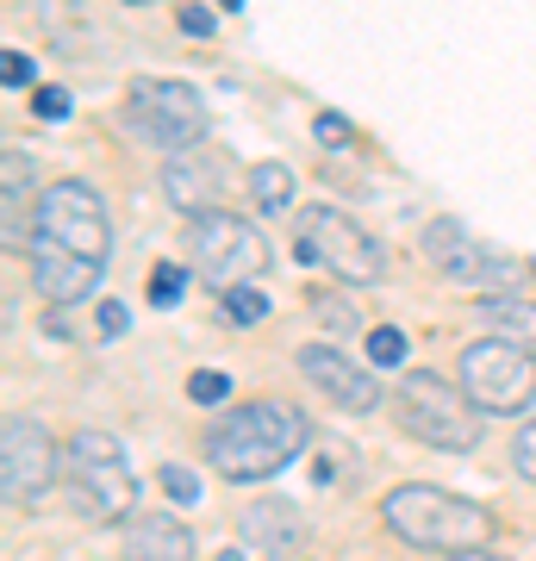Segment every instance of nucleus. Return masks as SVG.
Returning a JSON list of instances; mask_svg holds the SVG:
<instances>
[{
    "label": "nucleus",
    "mask_w": 536,
    "mask_h": 561,
    "mask_svg": "<svg viewBox=\"0 0 536 561\" xmlns=\"http://www.w3.org/2000/svg\"><path fill=\"white\" fill-rule=\"evenodd\" d=\"M32 294L44 306L88 300L113 262V219L88 181H50L32 206Z\"/></svg>",
    "instance_id": "nucleus-1"
},
{
    "label": "nucleus",
    "mask_w": 536,
    "mask_h": 561,
    "mask_svg": "<svg viewBox=\"0 0 536 561\" xmlns=\"http://www.w3.org/2000/svg\"><path fill=\"white\" fill-rule=\"evenodd\" d=\"M306 443H312V424H306V412L294 400H243L225 419L206 424L199 449H206V461L219 468L225 481L250 486V481L281 474Z\"/></svg>",
    "instance_id": "nucleus-2"
},
{
    "label": "nucleus",
    "mask_w": 536,
    "mask_h": 561,
    "mask_svg": "<svg viewBox=\"0 0 536 561\" xmlns=\"http://www.w3.org/2000/svg\"><path fill=\"white\" fill-rule=\"evenodd\" d=\"M380 524H387L399 542L431 549V556H480V549L493 542L487 505L461 500L449 486H424V481L394 486V493L380 500Z\"/></svg>",
    "instance_id": "nucleus-3"
},
{
    "label": "nucleus",
    "mask_w": 536,
    "mask_h": 561,
    "mask_svg": "<svg viewBox=\"0 0 536 561\" xmlns=\"http://www.w3.org/2000/svg\"><path fill=\"white\" fill-rule=\"evenodd\" d=\"M387 412H394V424L412 443H424V449H443V456H475L480 449V419H487V412L468 400L461 381L406 368L394 381V393H387Z\"/></svg>",
    "instance_id": "nucleus-4"
},
{
    "label": "nucleus",
    "mask_w": 536,
    "mask_h": 561,
    "mask_svg": "<svg viewBox=\"0 0 536 561\" xmlns=\"http://www.w3.org/2000/svg\"><path fill=\"white\" fill-rule=\"evenodd\" d=\"M62 493H69V512L81 524H119L132 518L138 505V486H132V456L113 431H76V443L62 449Z\"/></svg>",
    "instance_id": "nucleus-5"
},
{
    "label": "nucleus",
    "mask_w": 536,
    "mask_h": 561,
    "mask_svg": "<svg viewBox=\"0 0 536 561\" xmlns=\"http://www.w3.org/2000/svg\"><path fill=\"white\" fill-rule=\"evenodd\" d=\"M294 256L306 268H324L343 287H375L387 275V250L380 238H368L350 213L338 206H299L294 213Z\"/></svg>",
    "instance_id": "nucleus-6"
},
{
    "label": "nucleus",
    "mask_w": 536,
    "mask_h": 561,
    "mask_svg": "<svg viewBox=\"0 0 536 561\" xmlns=\"http://www.w3.org/2000/svg\"><path fill=\"white\" fill-rule=\"evenodd\" d=\"M456 381L468 387V400H475L487 419H517V412L536 400V343L512 337V331L475 337L456 362Z\"/></svg>",
    "instance_id": "nucleus-7"
},
{
    "label": "nucleus",
    "mask_w": 536,
    "mask_h": 561,
    "mask_svg": "<svg viewBox=\"0 0 536 561\" xmlns=\"http://www.w3.org/2000/svg\"><path fill=\"white\" fill-rule=\"evenodd\" d=\"M187 262H194V275L225 294V287H238V280H256L269 268V238H262L256 225L243 219V213H199L187 219Z\"/></svg>",
    "instance_id": "nucleus-8"
},
{
    "label": "nucleus",
    "mask_w": 536,
    "mask_h": 561,
    "mask_svg": "<svg viewBox=\"0 0 536 561\" xmlns=\"http://www.w3.org/2000/svg\"><path fill=\"white\" fill-rule=\"evenodd\" d=\"M125 125L169 157V150H187V144L206 138V125L213 119H206V101H199L187 81L138 76L132 88H125Z\"/></svg>",
    "instance_id": "nucleus-9"
},
{
    "label": "nucleus",
    "mask_w": 536,
    "mask_h": 561,
    "mask_svg": "<svg viewBox=\"0 0 536 561\" xmlns=\"http://www.w3.org/2000/svg\"><path fill=\"white\" fill-rule=\"evenodd\" d=\"M50 481H57L50 431L38 419H25V412H7V424H0V500L13 512H32L50 493Z\"/></svg>",
    "instance_id": "nucleus-10"
},
{
    "label": "nucleus",
    "mask_w": 536,
    "mask_h": 561,
    "mask_svg": "<svg viewBox=\"0 0 536 561\" xmlns=\"http://www.w3.org/2000/svg\"><path fill=\"white\" fill-rule=\"evenodd\" d=\"M231 175H238V162L225 157V150L187 144V150H169V162H162V194H169V206H175L181 219H199V213L225 206Z\"/></svg>",
    "instance_id": "nucleus-11"
},
{
    "label": "nucleus",
    "mask_w": 536,
    "mask_h": 561,
    "mask_svg": "<svg viewBox=\"0 0 536 561\" xmlns=\"http://www.w3.org/2000/svg\"><path fill=\"white\" fill-rule=\"evenodd\" d=\"M299 375H306V387L312 393H324V405H343V412H375V405H387V393H380V368H362V362H350L338 350V343H306L299 350Z\"/></svg>",
    "instance_id": "nucleus-12"
},
{
    "label": "nucleus",
    "mask_w": 536,
    "mask_h": 561,
    "mask_svg": "<svg viewBox=\"0 0 536 561\" xmlns=\"http://www.w3.org/2000/svg\"><path fill=\"white\" fill-rule=\"evenodd\" d=\"M243 549H256V556H299L306 549V512H299L294 500H256V505H243Z\"/></svg>",
    "instance_id": "nucleus-13"
},
{
    "label": "nucleus",
    "mask_w": 536,
    "mask_h": 561,
    "mask_svg": "<svg viewBox=\"0 0 536 561\" xmlns=\"http://www.w3.org/2000/svg\"><path fill=\"white\" fill-rule=\"evenodd\" d=\"M418 250H424V262H431L443 280H468V287H475L480 243L468 238V225L461 219H431L424 231H418Z\"/></svg>",
    "instance_id": "nucleus-14"
},
{
    "label": "nucleus",
    "mask_w": 536,
    "mask_h": 561,
    "mask_svg": "<svg viewBox=\"0 0 536 561\" xmlns=\"http://www.w3.org/2000/svg\"><path fill=\"white\" fill-rule=\"evenodd\" d=\"M125 556L187 561V556H194V530H187L175 512H138V518L125 524Z\"/></svg>",
    "instance_id": "nucleus-15"
},
{
    "label": "nucleus",
    "mask_w": 536,
    "mask_h": 561,
    "mask_svg": "<svg viewBox=\"0 0 536 561\" xmlns=\"http://www.w3.org/2000/svg\"><path fill=\"white\" fill-rule=\"evenodd\" d=\"M25 187H32V157L7 150V162H0V243L7 250H32L25 243Z\"/></svg>",
    "instance_id": "nucleus-16"
},
{
    "label": "nucleus",
    "mask_w": 536,
    "mask_h": 561,
    "mask_svg": "<svg viewBox=\"0 0 536 561\" xmlns=\"http://www.w3.org/2000/svg\"><path fill=\"white\" fill-rule=\"evenodd\" d=\"M243 187H250L256 213H287V206H294V169H287V162H256V169H243Z\"/></svg>",
    "instance_id": "nucleus-17"
},
{
    "label": "nucleus",
    "mask_w": 536,
    "mask_h": 561,
    "mask_svg": "<svg viewBox=\"0 0 536 561\" xmlns=\"http://www.w3.org/2000/svg\"><path fill=\"white\" fill-rule=\"evenodd\" d=\"M219 300H225V324H262V319H269V306H275L262 287H250V280L225 287Z\"/></svg>",
    "instance_id": "nucleus-18"
},
{
    "label": "nucleus",
    "mask_w": 536,
    "mask_h": 561,
    "mask_svg": "<svg viewBox=\"0 0 536 561\" xmlns=\"http://www.w3.org/2000/svg\"><path fill=\"white\" fill-rule=\"evenodd\" d=\"M406 350H412V343H406L399 324H375V331H368V368H406Z\"/></svg>",
    "instance_id": "nucleus-19"
},
{
    "label": "nucleus",
    "mask_w": 536,
    "mask_h": 561,
    "mask_svg": "<svg viewBox=\"0 0 536 561\" xmlns=\"http://www.w3.org/2000/svg\"><path fill=\"white\" fill-rule=\"evenodd\" d=\"M181 294H187V268H181V262H157V268H150V306L175 312Z\"/></svg>",
    "instance_id": "nucleus-20"
},
{
    "label": "nucleus",
    "mask_w": 536,
    "mask_h": 561,
    "mask_svg": "<svg viewBox=\"0 0 536 561\" xmlns=\"http://www.w3.org/2000/svg\"><path fill=\"white\" fill-rule=\"evenodd\" d=\"M312 312H318V324H324V337H343V331H356V306L343 300V294H312Z\"/></svg>",
    "instance_id": "nucleus-21"
},
{
    "label": "nucleus",
    "mask_w": 536,
    "mask_h": 561,
    "mask_svg": "<svg viewBox=\"0 0 536 561\" xmlns=\"http://www.w3.org/2000/svg\"><path fill=\"white\" fill-rule=\"evenodd\" d=\"M157 486H162L175 505H194V500H199V474L187 468V461H162V468H157Z\"/></svg>",
    "instance_id": "nucleus-22"
},
{
    "label": "nucleus",
    "mask_w": 536,
    "mask_h": 561,
    "mask_svg": "<svg viewBox=\"0 0 536 561\" xmlns=\"http://www.w3.org/2000/svg\"><path fill=\"white\" fill-rule=\"evenodd\" d=\"M187 400L194 405H225L231 400V375H219V368H194V375H187Z\"/></svg>",
    "instance_id": "nucleus-23"
},
{
    "label": "nucleus",
    "mask_w": 536,
    "mask_h": 561,
    "mask_svg": "<svg viewBox=\"0 0 536 561\" xmlns=\"http://www.w3.org/2000/svg\"><path fill=\"white\" fill-rule=\"evenodd\" d=\"M0 81H7L13 94H20V88H38V57H25L20 44H7V50H0Z\"/></svg>",
    "instance_id": "nucleus-24"
},
{
    "label": "nucleus",
    "mask_w": 536,
    "mask_h": 561,
    "mask_svg": "<svg viewBox=\"0 0 536 561\" xmlns=\"http://www.w3.org/2000/svg\"><path fill=\"white\" fill-rule=\"evenodd\" d=\"M512 468H517V481L536 486V419H524V431L512 437Z\"/></svg>",
    "instance_id": "nucleus-25"
},
{
    "label": "nucleus",
    "mask_w": 536,
    "mask_h": 561,
    "mask_svg": "<svg viewBox=\"0 0 536 561\" xmlns=\"http://www.w3.org/2000/svg\"><path fill=\"white\" fill-rule=\"evenodd\" d=\"M312 138L324 144V150H350V138H356V131H350V119H343V113H318Z\"/></svg>",
    "instance_id": "nucleus-26"
},
{
    "label": "nucleus",
    "mask_w": 536,
    "mask_h": 561,
    "mask_svg": "<svg viewBox=\"0 0 536 561\" xmlns=\"http://www.w3.org/2000/svg\"><path fill=\"white\" fill-rule=\"evenodd\" d=\"M32 113H38L44 125L69 119V88H32Z\"/></svg>",
    "instance_id": "nucleus-27"
},
{
    "label": "nucleus",
    "mask_w": 536,
    "mask_h": 561,
    "mask_svg": "<svg viewBox=\"0 0 536 561\" xmlns=\"http://www.w3.org/2000/svg\"><path fill=\"white\" fill-rule=\"evenodd\" d=\"M175 20H181L187 38H213V32H219V13H213V7H175Z\"/></svg>",
    "instance_id": "nucleus-28"
},
{
    "label": "nucleus",
    "mask_w": 536,
    "mask_h": 561,
    "mask_svg": "<svg viewBox=\"0 0 536 561\" xmlns=\"http://www.w3.org/2000/svg\"><path fill=\"white\" fill-rule=\"evenodd\" d=\"M94 324H100V337H125L132 331V312H125V300H100Z\"/></svg>",
    "instance_id": "nucleus-29"
},
{
    "label": "nucleus",
    "mask_w": 536,
    "mask_h": 561,
    "mask_svg": "<svg viewBox=\"0 0 536 561\" xmlns=\"http://www.w3.org/2000/svg\"><path fill=\"white\" fill-rule=\"evenodd\" d=\"M219 7H225V13H243V0H219Z\"/></svg>",
    "instance_id": "nucleus-30"
},
{
    "label": "nucleus",
    "mask_w": 536,
    "mask_h": 561,
    "mask_svg": "<svg viewBox=\"0 0 536 561\" xmlns=\"http://www.w3.org/2000/svg\"><path fill=\"white\" fill-rule=\"evenodd\" d=\"M125 7H157V0H125Z\"/></svg>",
    "instance_id": "nucleus-31"
}]
</instances>
